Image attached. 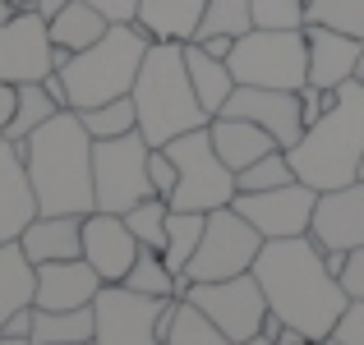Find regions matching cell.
Masks as SVG:
<instances>
[{
	"instance_id": "cell-1",
	"label": "cell",
	"mask_w": 364,
	"mask_h": 345,
	"mask_svg": "<svg viewBox=\"0 0 364 345\" xmlns=\"http://www.w3.org/2000/svg\"><path fill=\"white\" fill-rule=\"evenodd\" d=\"M254 281L263 285L267 313H277L286 327L309 341H328L350 304L341 281L328 272V258L314 244V235L263 239L254 258Z\"/></svg>"
},
{
	"instance_id": "cell-2",
	"label": "cell",
	"mask_w": 364,
	"mask_h": 345,
	"mask_svg": "<svg viewBox=\"0 0 364 345\" xmlns=\"http://www.w3.org/2000/svg\"><path fill=\"white\" fill-rule=\"evenodd\" d=\"M23 166L37 194V212L46 217H88L97 212L92 194V133L83 129L79 111H55L23 143Z\"/></svg>"
},
{
	"instance_id": "cell-3",
	"label": "cell",
	"mask_w": 364,
	"mask_h": 345,
	"mask_svg": "<svg viewBox=\"0 0 364 345\" xmlns=\"http://www.w3.org/2000/svg\"><path fill=\"white\" fill-rule=\"evenodd\" d=\"M295 166V180L318 194L360 180V161H364V83H341L337 102L328 106L318 124L300 133L295 148H286Z\"/></svg>"
},
{
	"instance_id": "cell-4",
	"label": "cell",
	"mask_w": 364,
	"mask_h": 345,
	"mask_svg": "<svg viewBox=\"0 0 364 345\" xmlns=\"http://www.w3.org/2000/svg\"><path fill=\"white\" fill-rule=\"evenodd\" d=\"M129 97H134V111H139V133L148 148H166L171 138H180L189 129H203L213 120L194 97V83H189V70H185V46L180 42L148 46Z\"/></svg>"
},
{
	"instance_id": "cell-5",
	"label": "cell",
	"mask_w": 364,
	"mask_h": 345,
	"mask_svg": "<svg viewBox=\"0 0 364 345\" xmlns=\"http://www.w3.org/2000/svg\"><path fill=\"white\" fill-rule=\"evenodd\" d=\"M152 37L139 23H111L92 46L70 55L65 65V88H70V111H88L102 102H116L134 92V79L143 70Z\"/></svg>"
},
{
	"instance_id": "cell-6",
	"label": "cell",
	"mask_w": 364,
	"mask_h": 345,
	"mask_svg": "<svg viewBox=\"0 0 364 345\" xmlns=\"http://www.w3.org/2000/svg\"><path fill=\"white\" fill-rule=\"evenodd\" d=\"M226 65H231L235 83L300 92L304 83H309L304 28H249L245 37H235V51H231Z\"/></svg>"
},
{
	"instance_id": "cell-7",
	"label": "cell",
	"mask_w": 364,
	"mask_h": 345,
	"mask_svg": "<svg viewBox=\"0 0 364 345\" xmlns=\"http://www.w3.org/2000/svg\"><path fill=\"white\" fill-rule=\"evenodd\" d=\"M166 152H171V161H176V194H171V207H180V212H217V207H231L235 170L217 157L208 124L171 138Z\"/></svg>"
},
{
	"instance_id": "cell-8",
	"label": "cell",
	"mask_w": 364,
	"mask_h": 345,
	"mask_svg": "<svg viewBox=\"0 0 364 345\" xmlns=\"http://www.w3.org/2000/svg\"><path fill=\"white\" fill-rule=\"evenodd\" d=\"M92 194H97V212H129L134 203L152 198L148 180V143L143 133H124V138H97L92 143Z\"/></svg>"
},
{
	"instance_id": "cell-9",
	"label": "cell",
	"mask_w": 364,
	"mask_h": 345,
	"mask_svg": "<svg viewBox=\"0 0 364 345\" xmlns=\"http://www.w3.org/2000/svg\"><path fill=\"white\" fill-rule=\"evenodd\" d=\"M263 248V235L245 221L235 207H217L208 212L203 239H198L194 258L180 276L185 281H226V276H245L254 272V258Z\"/></svg>"
},
{
	"instance_id": "cell-10",
	"label": "cell",
	"mask_w": 364,
	"mask_h": 345,
	"mask_svg": "<svg viewBox=\"0 0 364 345\" xmlns=\"http://www.w3.org/2000/svg\"><path fill=\"white\" fill-rule=\"evenodd\" d=\"M171 300L139 295L129 285H102L92 300V345H161V313Z\"/></svg>"
},
{
	"instance_id": "cell-11",
	"label": "cell",
	"mask_w": 364,
	"mask_h": 345,
	"mask_svg": "<svg viewBox=\"0 0 364 345\" xmlns=\"http://www.w3.org/2000/svg\"><path fill=\"white\" fill-rule=\"evenodd\" d=\"M180 300L198 304V309L226 332L231 345L254 341L258 332H263V318H267V300H263V285L254 281V272L226 276V281H189V290L180 295Z\"/></svg>"
},
{
	"instance_id": "cell-12",
	"label": "cell",
	"mask_w": 364,
	"mask_h": 345,
	"mask_svg": "<svg viewBox=\"0 0 364 345\" xmlns=\"http://www.w3.org/2000/svg\"><path fill=\"white\" fill-rule=\"evenodd\" d=\"M231 207H235V212H240L263 239H295V235H309L314 207H318V189L291 180V185H282V189L235 194Z\"/></svg>"
},
{
	"instance_id": "cell-13",
	"label": "cell",
	"mask_w": 364,
	"mask_h": 345,
	"mask_svg": "<svg viewBox=\"0 0 364 345\" xmlns=\"http://www.w3.org/2000/svg\"><path fill=\"white\" fill-rule=\"evenodd\" d=\"M55 70V42L51 23L33 9H18L9 23H0V83H42Z\"/></svg>"
},
{
	"instance_id": "cell-14",
	"label": "cell",
	"mask_w": 364,
	"mask_h": 345,
	"mask_svg": "<svg viewBox=\"0 0 364 345\" xmlns=\"http://www.w3.org/2000/svg\"><path fill=\"white\" fill-rule=\"evenodd\" d=\"M222 115L254 120L258 129H267L277 138V148H295L300 133H304L300 92H282V88H249V83H235V92L226 97Z\"/></svg>"
},
{
	"instance_id": "cell-15",
	"label": "cell",
	"mask_w": 364,
	"mask_h": 345,
	"mask_svg": "<svg viewBox=\"0 0 364 345\" xmlns=\"http://www.w3.org/2000/svg\"><path fill=\"white\" fill-rule=\"evenodd\" d=\"M309 235H314V244H318L323 253H328V248H341V253L364 248V180L318 194Z\"/></svg>"
},
{
	"instance_id": "cell-16",
	"label": "cell",
	"mask_w": 364,
	"mask_h": 345,
	"mask_svg": "<svg viewBox=\"0 0 364 345\" xmlns=\"http://www.w3.org/2000/svg\"><path fill=\"white\" fill-rule=\"evenodd\" d=\"M139 239H134V230L124 226L120 212H88L83 217V258H88L92 267H97V276L107 285H120L124 272L134 267V258H139Z\"/></svg>"
},
{
	"instance_id": "cell-17",
	"label": "cell",
	"mask_w": 364,
	"mask_h": 345,
	"mask_svg": "<svg viewBox=\"0 0 364 345\" xmlns=\"http://www.w3.org/2000/svg\"><path fill=\"white\" fill-rule=\"evenodd\" d=\"M37 217V194L23 166V148L0 133V244L18 239Z\"/></svg>"
},
{
	"instance_id": "cell-18",
	"label": "cell",
	"mask_w": 364,
	"mask_h": 345,
	"mask_svg": "<svg viewBox=\"0 0 364 345\" xmlns=\"http://www.w3.org/2000/svg\"><path fill=\"white\" fill-rule=\"evenodd\" d=\"M102 276L88 258H65V263L37 267V309H88L102 290Z\"/></svg>"
},
{
	"instance_id": "cell-19",
	"label": "cell",
	"mask_w": 364,
	"mask_h": 345,
	"mask_svg": "<svg viewBox=\"0 0 364 345\" xmlns=\"http://www.w3.org/2000/svg\"><path fill=\"white\" fill-rule=\"evenodd\" d=\"M360 42H364V37H346V33L323 28V23H304V46H309V83H314V88H341V83L355 79Z\"/></svg>"
},
{
	"instance_id": "cell-20",
	"label": "cell",
	"mask_w": 364,
	"mask_h": 345,
	"mask_svg": "<svg viewBox=\"0 0 364 345\" xmlns=\"http://www.w3.org/2000/svg\"><path fill=\"white\" fill-rule=\"evenodd\" d=\"M18 248L28 253V263H65V258H83V217H46L37 212L28 230L18 235Z\"/></svg>"
},
{
	"instance_id": "cell-21",
	"label": "cell",
	"mask_w": 364,
	"mask_h": 345,
	"mask_svg": "<svg viewBox=\"0 0 364 345\" xmlns=\"http://www.w3.org/2000/svg\"><path fill=\"white\" fill-rule=\"evenodd\" d=\"M208 133H213V148L217 157L226 161V166L240 175L245 166H254L258 157H267V152L277 148V138L267 129H258L254 120H240V115H213L208 120Z\"/></svg>"
},
{
	"instance_id": "cell-22",
	"label": "cell",
	"mask_w": 364,
	"mask_h": 345,
	"mask_svg": "<svg viewBox=\"0 0 364 345\" xmlns=\"http://www.w3.org/2000/svg\"><path fill=\"white\" fill-rule=\"evenodd\" d=\"M208 0H139V18L134 23L152 37V42H194L203 28Z\"/></svg>"
},
{
	"instance_id": "cell-23",
	"label": "cell",
	"mask_w": 364,
	"mask_h": 345,
	"mask_svg": "<svg viewBox=\"0 0 364 345\" xmlns=\"http://www.w3.org/2000/svg\"><path fill=\"white\" fill-rule=\"evenodd\" d=\"M185 70H189V83H194V97L208 115H222L226 97L235 92V74L226 60L208 55L198 42H185Z\"/></svg>"
},
{
	"instance_id": "cell-24",
	"label": "cell",
	"mask_w": 364,
	"mask_h": 345,
	"mask_svg": "<svg viewBox=\"0 0 364 345\" xmlns=\"http://www.w3.org/2000/svg\"><path fill=\"white\" fill-rule=\"evenodd\" d=\"M33 300H37V267L28 263L18 239H9V244H0V327L9 313L28 309Z\"/></svg>"
},
{
	"instance_id": "cell-25",
	"label": "cell",
	"mask_w": 364,
	"mask_h": 345,
	"mask_svg": "<svg viewBox=\"0 0 364 345\" xmlns=\"http://www.w3.org/2000/svg\"><path fill=\"white\" fill-rule=\"evenodd\" d=\"M107 28H111V18L102 14V9H92L88 0H70V5L51 18V42L65 46V51H83V46H92Z\"/></svg>"
},
{
	"instance_id": "cell-26",
	"label": "cell",
	"mask_w": 364,
	"mask_h": 345,
	"mask_svg": "<svg viewBox=\"0 0 364 345\" xmlns=\"http://www.w3.org/2000/svg\"><path fill=\"white\" fill-rule=\"evenodd\" d=\"M92 341V304L88 309H37L33 345H83Z\"/></svg>"
},
{
	"instance_id": "cell-27",
	"label": "cell",
	"mask_w": 364,
	"mask_h": 345,
	"mask_svg": "<svg viewBox=\"0 0 364 345\" xmlns=\"http://www.w3.org/2000/svg\"><path fill=\"white\" fill-rule=\"evenodd\" d=\"M55 111H60V106L46 97L42 83H18V88H14V115H9V124H5V138L23 143L28 133H37Z\"/></svg>"
},
{
	"instance_id": "cell-28",
	"label": "cell",
	"mask_w": 364,
	"mask_h": 345,
	"mask_svg": "<svg viewBox=\"0 0 364 345\" xmlns=\"http://www.w3.org/2000/svg\"><path fill=\"white\" fill-rule=\"evenodd\" d=\"M203 226H208V212H180V207L166 212V248H161V258H166V267L176 276L189 267L198 239H203Z\"/></svg>"
},
{
	"instance_id": "cell-29",
	"label": "cell",
	"mask_w": 364,
	"mask_h": 345,
	"mask_svg": "<svg viewBox=\"0 0 364 345\" xmlns=\"http://www.w3.org/2000/svg\"><path fill=\"white\" fill-rule=\"evenodd\" d=\"M120 285H129L139 295H157V300H180V276L166 267V258L157 248H139V258H134V267L124 272Z\"/></svg>"
},
{
	"instance_id": "cell-30",
	"label": "cell",
	"mask_w": 364,
	"mask_h": 345,
	"mask_svg": "<svg viewBox=\"0 0 364 345\" xmlns=\"http://www.w3.org/2000/svg\"><path fill=\"white\" fill-rule=\"evenodd\" d=\"M161 345H231V341H226V332L217 327L198 304L176 300V309H171V332H166Z\"/></svg>"
},
{
	"instance_id": "cell-31",
	"label": "cell",
	"mask_w": 364,
	"mask_h": 345,
	"mask_svg": "<svg viewBox=\"0 0 364 345\" xmlns=\"http://www.w3.org/2000/svg\"><path fill=\"white\" fill-rule=\"evenodd\" d=\"M83 129L97 138H124V133L139 129V111H134V97H116V102H102V106H88L79 111Z\"/></svg>"
},
{
	"instance_id": "cell-32",
	"label": "cell",
	"mask_w": 364,
	"mask_h": 345,
	"mask_svg": "<svg viewBox=\"0 0 364 345\" xmlns=\"http://www.w3.org/2000/svg\"><path fill=\"white\" fill-rule=\"evenodd\" d=\"M295 180V166L286 157V148H272L267 157H258L254 166H245L235 175V194H258V189H282Z\"/></svg>"
},
{
	"instance_id": "cell-33",
	"label": "cell",
	"mask_w": 364,
	"mask_h": 345,
	"mask_svg": "<svg viewBox=\"0 0 364 345\" xmlns=\"http://www.w3.org/2000/svg\"><path fill=\"white\" fill-rule=\"evenodd\" d=\"M166 212H171V203L166 198H143V203H134L129 212H124V226L134 230V239H139L143 248H166Z\"/></svg>"
},
{
	"instance_id": "cell-34",
	"label": "cell",
	"mask_w": 364,
	"mask_h": 345,
	"mask_svg": "<svg viewBox=\"0 0 364 345\" xmlns=\"http://www.w3.org/2000/svg\"><path fill=\"white\" fill-rule=\"evenodd\" d=\"M249 28H254V0H208L198 37H213V33L245 37Z\"/></svg>"
},
{
	"instance_id": "cell-35",
	"label": "cell",
	"mask_w": 364,
	"mask_h": 345,
	"mask_svg": "<svg viewBox=\"0 0 364 345\" xmlns=\"http://www.w3.org/2000/svg\"><path fill=\"white\" fill-rule=\"evenodd\" d=\"M304 23H323L346 37H364V0H309Z\"/></svg>"
},
{
	"instance_id": "cell-36",
	"label": "cell",
	"mask_w": 364,
	"mask_h": 345,
	"mask_svg": "<svg viewBox=\"0 0 364 345\" xmlns=\"http://www.w3.org/2000/svg\"><path fill=\"white\" fill-rule=\"evenodd\" d=\"M309 0H254V28H304Z\"/></svg>"
},
{
	"instance_id": "cell-37",
	"label": "cell",
	"mask_w": 364,
	"mask_h": 345,
	"mask_svg": "<svg viewBox=\"0 0 364 345\" xmlns=\"http://www.w3.org/2000/svg\"><path fill=\"white\" fill-rule=\"evenodd\" d=\"M148 180H152V194L171 203V194H176V161H171L166 148H148Z\"/></svg>"
},
{
	"instance_id": "cell-38",
	"label": "cell",
	"mask_w": 364,
	"mask_h": 345,
	"mask_svg": "<svg viewBox=\"0 0 364 345\" xmlns=\"http://www.w3.org/2000/svg\"><path fill=\"white\" fill-rule=\"evenodd\" d=\"M332 102H337V88H314V83H304V88H300V115H304V129H309V124H318L323 115H328Z\"/></svg>"
},
{
	"instance_id": "cell-39",
	"label": "cell",
	"mask_w": 364,
	"mask_h": 345,
	"mask_svg": "<svg viewBox=\"0 0 364 345\" xmlns=\"http://www.w3.org/2000/svg\"><path fill=\"white\" fill-rule=\"evenodd\" d=\"M341 345H364V300H350L346 313H341L337 332H332Z\"/></svg>"
},
{
	"instance_id": "cell-40",
	"label": "cell",
	"mask_w": 364,
	"mask_h": 345,
	"mask_svg": "<svg viewBox=\"0 0 364 345\" xmlns=\"http://www.w3.org/2000/svg\"><path fill=\"white\" fill-rule=\"evenodd\" d=\"M341 290L350 295V300H364V248H350L346 253V267H341Z\"/></svg>"
},
{
	"instance_id": "cell-41",
	"label": "cell",
	"mask_w": 364,
	"mask_h": 345,
	"mask_svg": "<svg viewBox=\"0 0 364 345\" xmlns=\"http://www.w3.org/2000/svg\"><path fill=\"white\" fill-rule=\"evenodd\" d=\"M88 5L102 9L111 23H134L139 18V0H88Z\"/></svg>"
},
{
	"instance_id": "cell-42",
	"label": "cell",
	"mask_w": 364,
	"mask_h": 345,
	"mask_svg": "<svg viewBox=\"0 0 364 345\" xmlns=\"http://www.w3.org/2000/svg\"><path fill=\"white\" fill-rule=\"evenodd\" d=\"M33 322H37V304H28V309H18V313L5 318L0 336H28V341H33Z\"/></svg>"
},
{
	"instance_id": "cell-43",
	"label": "cell",
	"mask_w": 364,
	"mask_h": 345,
	"mask_svg": "<svg viewBox=\"0 0 364 345\" xmlns=\"http://www.w3.org/2000/svg\"><path fill=\"white\" fill-rule=\"evenodd\" d=\"M198 46H203L208 55H217V60H231V51H235V37H226V33H213V37H194Z\"/></svg>"
},
{
	"instance_id": "cell-44",
	"label": "cell",
	"mask_w": 364,
	"mask_h": 345,
	"mask_svg": "<svg viewBox=\"0 0 364 345\" xmlns=\"http://www.w3.org/2000/svg\"><path fill=\"white\" fill-rule=\"evenodd\" d=\"M42 88H46V97H51L60 111H70V88H65V74H60V70H51V74H46V79H42Z\"/></svg>"
},
{
	"instance_id": "cell-45",
	"label": "cell",
	"mask_w": 364,
	"mask_h": 345,
	"mask_svg": "<svg viewBox=\"0 0 364 345\" xmlns=\"http://www.w3.org/2000/svg\"><path fill=\"white\" fill-rule=\"evenodd\" d=\"M65 5H70V0H33V5H28V9H33V14H37V18H46V23H51V18H55V14H60V9H65Z\"/></svg>"
},
{
	"instance_id": "cell-46",
	"label": "cell",
	"mask_w": 364,
	"mask_h": 345,
	"mask_svg": "<svg viewBox=\"0 0 364 345\" xmlns=\"http://www.w3.org/2000/svg\"><path fill=\"white\" fill-rule=\"evenodd\" d=\"M9 115H14V88H9V83H0V133H5Z\"/></svg>"
},
{
	"instance_id": "cell-47",
	"label": "cell",
	"mask_w": 364,
	"mask_h": 345,
	"mask_svg": "<svg viewBox=\"0 0 364 345\" xmlns=\"http://www.w3.org/2000/svg\"><path fill=\"white\" fill-rule=\"evenodd\" d=\"M14 14H18V5H14V0H0V23H9Z\"/></svg>"
},
{
	"instance_id": "cell-48",
	"label": "cell",
	"mask_w": 364,
	"mask_h": 345,
	"mask_svg": "<svg viewBox=\"0 0 364 345\" xmlns=\"http://www.w3.org/2000/svg\"><path fill=\"white\" fill-rule=\"evenodd\" d=\"M355 83H364V42H360V60H355Z\"/></svg>"
},
{
	"instance_id": "cell-49",
	"label": "cell",
	"mask_w": 364,
	"mask_h": 345,
	"mask_svg": "<svg viewBox=\"0 0 364 345\" xmlns=\"http://www.w3.org/2000/svg\"><path fill=\"white\" fill-rule=\"evenodd\" d=\"M0 345H33L28 336H0Z\"/></svg>"
},
{
	"instance_id": "cell-50",
	"label": "cell",
	"mask_w": 364,
	"mask_h": 345,
	"mask_svg": "<svg viewBox=\"0 0 364 345\" xmlns=\"http://www.w3.org/2000/svg\"><path fill=\"white\" fill-rule=\"evenodd\" d=\"M240 345H272V341H267V336H254V341H240Z\"/></svg>"
},
{
	"instance_id": "cell-51",
	"label": "cell",
	"mask_w": 364,
	"mask_h": 345,
	"mask_svg": "<svg viewBox=\"0 0 364 345\" xmlns=\"http://www.w3.org/2000/svg\"><path fill=\"white\" fill-rule=\"evenodd\" d=\"M318 345H341V341H337V336H328V341H318Z\"/></svg>"
},
{
	"instance_id": "cell-52",
	"label": "cell",
	"mask_w": 364,
	"mask_h": 345,
	"mask_svg": "<svg viewBox=\"0 0 364 345\" xmlns=\"http://www.w3.org/2000/svg\"><path fill=\"white\" fill-rule=\"evenodd\" d=\"M14 5H18V9H28V5H33V0H14Z\"/></svg>"
},
{
	"instance_id": "cell-53",
	"label": "cell",
	"mask_w": 364,
	"mask_h": 345,
	"mask_svg": "<svg viewBox=\"0 0 364 345\" xmlns=\"http://www.w3.org/2000/svg\"><path fill=\"white\" fill-rule=\"evenodd\" d=\"M300 345H318V341H300Z\"/></svg>"
},
{
	"instance_id": "cell-54",
	"label": "cell",
	"mask_w": 364,
	"mask_h": 345,
	"mask_svg": "<svg viewBox=\"0 0 364 345\" xmlns=\"http://www.w3.org/2000/svg\"><path fill=\"white\" fill-rule=\"evenodd\" d=\"M360 180H364V161H360Z\"/></svg>"
},
{
	"instance_id": "cell-55",
	"label": "cell",
	"mask_w": 364,
	"mask_h": 345,
	"mask_svg": "<svg viewBox=\"0 0 364 345\" xmlns=\"http://www.w3.org/2000/svg\"><path fill=\"white\" fill-rule=\"evenodd\" d=\"M83 345H92V341H83Z\"/></svg>"
}]
</instances>
